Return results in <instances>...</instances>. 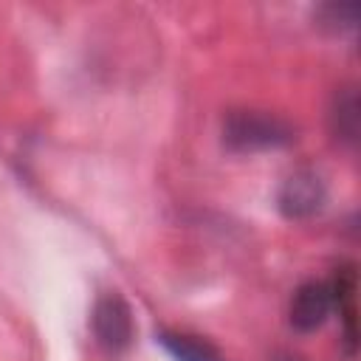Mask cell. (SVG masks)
<instances>
[{"label": "cell", "instance_id": "obj_1", "mask_svg": "<svg viewBox=\"0 0 361 361\" xmlns=\"http://www.w3.org/2000/svg\"><path fill=\"white\" fill-rule=\"evenodd\" d=\"M296 141V127L276 113L265 110H231L223 121V144L231 152H268Z\"/></svg>", "mask_w": 361, "mask_h": 361}, {"label": "cell", "instance_id": "obj_3", "mask_svg": "<svg viewBox=\"0 0 361 361\" xmlns=\"http://www.w3.org/2000/svg\"><path fill=\"white\" fill-rule=\"evenodd\" d=\"M327 203V186L322 175L310 166L293 169L276 192V209L288 220H310L316 217Z\"/></svg>", "mask_w": 361, "mask_h": 361}, {"label": "cell", "instance_id": "obj_7", "mask_svg": "<svg viewBox=\"0 0 361 361\" xmlns=\"http://www.w3.org/2000/svg\"><path fill=\"white\" fill-rule=\"evenodd\" d=\"M358 14H361L358 3H324L316 8V23L330 34H347L355 31Z\"/></svg>", "mask_w": 361, "mask_h": 361}, {"label": "cell", "instance_id": "obj_2", "mask_svg": "<svg viewBox=\"0 0 361 361\" xmlns=\"http://www.w3.org/2000/svg\"><path fill=\"white\" fill-rule=\"evenodd\" d=\"M90 330L96 336V344L113 355L124 353L135 338V319L124 296L118 293H102L90 310Z\"/></svg>", "mask_w": 361, "mask_h": 361}, {"label": "cell", "instance_id": "obj_6", "mask_svg": "<svg viewBox=\"0 0 361 361\" xmlns=\"http://www.w3.org/2000/svg\"><path fill=\"white\" fill-rule=\"evenodd\" d=\"M158 341H161V347H164L175 361H223L220 353H217V347L209 344V341L200 338V336L161 330V333H158Z\"/></svg>", "mask_w": 361, "mask_h": 361}, {"label": "cell", "instance_id": "obj_4", "mask_svg": "<svg viewBox=\"0 0 361 361\" xmlns=\"http://www.w3.org/2000/svg\"><path fill=\"white\" fill-rule=\"evenodd\" d=\"M330 313H333L330 282L310 279V282H302L293 290V299H290V307H288V322L296 333H313L327 322Z\"/></svg>", "mask_w": 361, "mask_h": 361}, {"label": "cell", "instance_id": "obj_8", "mask_svg": "<svg viewBox=\"0 0 361 361\" xmlns=\"http://www.w3.org/2000/svg\"><path fill=\"white\" fill-rule=\"evenodd\" d=\"M271 361H302L299 355H290V353H282V355H276V358H271Z\"/></svg>", "mask_w": 361, "mask_h": 361}, {"label": "cell", "instance_id": "obj_5", "mask_svg": "<svg viewBox=\"0 0 361 361\" xmlns=\"http://www.w3.org/2000/svg\"><path fill=\"white\" fill-rule=\"evenodd\" d=\"M330 133L336 141L355 147L358 135H361V102H358V90L355 87H341L336 90L333 102H330Z\"/></svg>", "mask_w": 361, "mask_h": 361}]
</instances>
